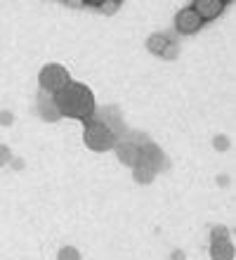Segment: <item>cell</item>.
Masks as SVG:
<instances>
[{
	"label": "cell",
	"mask_w": 236,
	"mask_h": 260,
	"mask_svg": "<svg viewBox=\"0 0 236 260\" xmlns=\"http://www.w3.org/2000/svg\"><path fill=\"white\" fill-rule=\"evenodd\" d=\"M52 100L59 116L76 118V121H88L97 111L92 90L81 81H69L57 95H52Z\"/></svg>",
	"instance_id": "1"
},
{
	"label": "cell",
	"mask_w": 236,
	"mask_h": 260,
	"mask_svg": "<svg viewBox=\"0 0 236 260\" xmlns=\"http://www.w3.org/2000/svg\"><path fill=\"white\" fill-rule=\"evenodd\" d=\"M165 168V156L163 151L151 142L140 144V154H137V161L132 166V173H135V180L140 185H149L151 180L156 178V173H161Z\"/></svg>",
	"instance_id": "2"
},
{
	"label": "cell",
	"mask_w": 236,
	"mask_h": 260,
	"mask_svg": "<svg viewBox=\"0 0 236 260\" xmlns=\"http://www.w3.org/2000/svg\"><path fill=\"white\" fill-rule=\"evenodd\" d=\"M116 133L114 128H109L102 118H88L83 121V142L88 147L90 151H109L114 149L116 144Z\"/></svg>",
	"instance_id": "3"
},
{
	"label": "cell",
	"mask_w": 236,
	"mask_h": 260,
	"mask_svg": "<svg viewBox=\"0 0 236 260\" xmlns=\"http://www.w3.org/2000/svg\"><path fill=\"white\" fill-rule=\"evenodd\" d=\"M69 81H71V76H69L66 67H61V64H45L38 74V85L45 95H57Z\"/></svg>",
	"instance_id": "4"
},
{
	"label": "cell",
	"mask_w": 236,
	"mask_h": 260,
	"mask_svg": "<svg viewBox=\"0 0 236 260\" xmlns=\"http://www.w3.org/2000/svg\"><path fill=\"white\" fill-rule=\"evenodd\" d=\"M201 28H203V21H201V17L194 12V7L191 5L182 7V10L175 14V31L177 34L194 36V34H198Z\"/></svg>",
	"instance_id": "5"
},
{
	"label": "cell",
	"mask_w": 236,
	"mask_h": 260,
	"mask_svg": "<svg viewBox=\"0 0 236 260\" xmlns=\"http://www.w3.org/2000/svg\"><path fill=\"white\" fill-rule=\"evenodd\" d=\"M191 7H194V12L201 17L203 24H206V21L217 19V17L224 12V3H222V0H194V3H191Z\"/></svg>",
	"instance_id": "6"
},
{
	"label": "cell",
	"mask_w": 236,
	"mask_h": 260,
	"mask_svg": "<svg viewBox=\"0 0 236 260\" xmlns=\"http://www.w3.org/2000/svg\"><path fill=\"white\" fill-rule=\"evenodd\" d=\"M147 50H151L158 57H175L177 55V45L170 41L165 34H154L147 38Z\"/></svg>",
	"instance_id": "7"
},
{
	"label": "cell",
	"mask_w": 236,
	"mask_h": 260,
	"mask_svg": "<svg viewBox=\"0 0 236 260\" xmlns=\"http://www.w3.org/2000/svg\"><path fill=\"white\" fill-rule=\"evenodd\" d=\"M114 151H116V156H118V161L125 166H135L137 161V154H140V144L132 142V140H128V137H123V140H116L114 144Z\"/></svg>",
	"instance_id": "8"
},
{
	"label": "cell",
	"mask_w": 236,
	"mask_h": 260,
	"mask_svg": "<svg viewBox=\"0 0 236 260\" xmlns=\"http://www.w3.org/2000/svg\"><path fill=\"white\" fill-rule=\"evenodd\" d=\"M210 258L213 260H234V244L229 239H215L210 244Z\"/></svg>",
	"instance_id": "9"
},
{
	"label": "cell",
	"mask_w": 236,
	"mask_h": 260,
	"mask_svg": "<svg viewBox=\"0 0 236 260\" xmlns=\"http://www.w3.org/2000/svg\"><path fill=\"white\" fill-rule=\"evenodd\" d=\"M57 258L59 260H81V253H78V248H74V246H64Z\"/></svg>",
	"instance_id": "10"
},
{
	"label": "cell",
	"mask_w": 236,
	"mask_h": 260,
	"mask_svg": "<svg viewBox=\"0 0 236 260\" xmlns=\"http://www.w3.org/2000/svg\"><path fill=\"white\" fill-rule=\"evenodd\" d=\"M92 7H99V10H104L107 14H114L118 7H121V3H116V0H111V3H92Z\"/></svg>",
	"instance_id": "11"
},
{
	"label": "cell",
	"mask_w": 236,
	"mask_h": 260,
	"mask_svg": "<svg viewBox=\"0 0 236 260\" xmlns=\"http://www.w3.org/2000/svg\"><path fill=\"white\" fill-rule=\"evenodd\" d=\"M210 237H213V241L215 239H229V230H227V227H213V234H210Z\"/></svg>",
	"instance_id": "12"
},
{
	"label": "cell",
	"mask_w": 236,
	"mask_h": 260,
	"mask_svg": "<svg viewBox=\"0 0 236 260\" xmlns=\"http://www.w3.org/2000/svg\"><path fill=\"white\" fill-rule=\"evenodd\" d=\"M7 161H10V149H7L5 144H0V166L7 164Z\"/></svg>",
	"instance_id": "13"
}]
</instances>
